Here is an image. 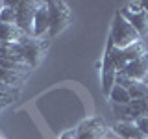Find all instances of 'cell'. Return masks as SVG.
Returning <instances> with one entry per match:
<instances>
[{"label":"cell","mask_w":148,"mask_h":139,"mask_svg":"<svg viewBox=\"0 0 148 139\" xmlns=\"http://www.w3.org/2000/svg\"><path fill=\"white\" fill-rule=\"evenodd\" d=\"M22 37H24V34L15 24H4V22H0V45H15Z\"/></svg>","instance_id":"obj_12"},{"label":"cell","mask_w":148,"mask_h":139,"mask_svg":"<svg viewBox=\"0 0 148 139\" xmlns=\"http://www.w3.org/2000/svg\"><path fill=\"white\" fill-rule=\"evenodd\" d=\"M50 28V19H48V6L46 2H39L34 17V26H32V37L34 39H41L45 34H48Z\"/></svg>","instance_id":"obj_9"},{"label":"cell","mask_w":148,"mask_h":139,"mask_svg":"<svg viewBox=\"0 0 148 139\" xmlns=\"http://www.w3.org/2000/svg\"><path fill=\"white\" fill-rule=\"evenodd\" d=\"M0 139H4V137H2V136H0Z\"/></svg>","instance_id":"obj_24"},{"label":"cell","mask_w":148,"mask_h":139,"mask_svg":"<svg viewBox=\"0 0 148 139\" xmlns=\"http://www.w3.org/2000/svg\"><path fill=\"white\" fill-rule=\"evenodd\" d=\"M28 72H21V71H11V69H4L0 67V82L6 83V85L9 87H18L22 82L26 80Z\"/></svg>","instance_id":"obj_14"},{"label":"cell","mask_w":148,"mask_h":139,"mask_svg":"<svg viewBox=\"0 0 148 139\" xmlns=\"http://www.w3.org/2000/svg\"><path fill=\"white\" fill-rule=\"evenodd\" d=\"M46 6H48V19H50L48 35L58 37L71 22V9H69L67 2H61V0H50V2H46Z\"/></svg>","instance_id":"obj_4"},{"label":"cell","mask_w":148,"mask_h":139,"mask_svg":"<svg viewBox=\"0 0 148 139\" xmlns=\"http://www.w3.org/2000/svg\"><path fill=\"white\" fill-rule=\"evenodd\" d=\"M11 4H13V9H15V26L24 35L32 37V26H34V17H35L39 2L18 0V2H11Z\"/></svg>","instance_id":"obj_5"},{"label":"cell","mask_w":148,"mask_h":139,"mask_svg":"<svg viewBox=\"0 0 148 139\" xmlns=\"http://www.w3.org/2000/svg\"><path fill=\"white\" fill-rule=\"evenodd\" d=\"M145 83H146V85H148V76H146V80H145Z\"/></svg>","instance_id":"obj_22"},{"label":"cell","mask_w":148,"mask_h":139,"mask_svg":"<svg viewBox=\"0 0 148 139\" xmlns=\"http://www.w3.org/2000/svg\"><path fill=\"white\" fill-rule=\"evenodd\" d=\"M13 96H17L15 87H9V85H6V83L0 82V98L6 100V102H11Z\"/></svg>","instance_id":"obj_17"},{"label":"cell","mask_w":148,"mask_h":139,"mask_svg":"<svg viewBox=\"0 0 148 139\" xmlns=\"http://www.w3.org/2000/svg\"><path fill=\"white\" fill-rule=\"evenodd\" d=\"M2 8H4V2H0V11H2Z\"/></svg>","instance_id":"obj_21"},{"label":"cell","mask_w":148,"mask_h":139,"mask_svg":"<svg viewBox=\"0 0 148 139\" xmlns=\"http://www.w3.org/2000/svg\"><path fill=\"white\" fill-rule=\"evenodd\" d=\"M143 4V2H141ZM119 13L122 15L126 21L132 24L133 28H135V32L139 34V37H145L148 35V13L145 11V9H141V11H130V9L124 6V8H120L119 9Z\"/></svg>","instance_id":"obj_8"},{"label":"cell","mask_w":148,"mask_h":139,"mask_svg":"<svg viewBox=\"0 0 148 139\" xmlns=\"http://www.w3.org/2000/svg\"><path fill=\"white\" fill-rule=\"evenodd\" d=\"M76 139H104L108 124L102 117H89L76 126Z\"/></svg>","instance_id":"obj_6"},{"label":"cell","mask_w":148,"mask_h":139,"mask_svg":"<svg viewBox=\"0 0 148 139\" xmlns=\"http://www.w3.org/2000/svg\"><path fill=\"white\" fill-rule=\"evenodd\" d=\"M18 46V54H21L22 63L26 65L28 69H34L41 63L43 56L46 52V43L41 39H34V37L24 35L21 41L17 43Z\"/></svg>","instance_id":"obj_3"},{"label":"cell","mask_w":148,"mask_h":139,"mask_svg":"<svg viewBox=\"0 0 148 139\" xmlns=\"http://www.w3.org/2000/svg\"><path fill=\"white\" fill-rule=\"evenodd\" d=\"M108 98L111 100V104H113V106H126V104L132 102L130 93L126 91V87H122L120 83H115V85H113V89H111Z\"/></svg>","instance_id":"obj_15"},{"label":"cell","mask_w":148,"mask_h":139,"mask_svg":"<svg viewBox=\"0 0 148 139\" xmlns=\"http://www.w3.org/2000/svg\"><path fill=\"white\" fill-rule=\"evenodd\" d=\"M143 9H145V11L148 13V2H143Z\"/></svg>","instance_id":"obj_20"},{"label":"cell","mask_w":148,"mask_h":139,"mask_svg":"<svg viewBox=\"0 0 148 139\" xmlns=\"http://www.w3.org/2000/svg\"><path fill=\"white\" fill-rule=\"evenodd\" d=\"M141 139H148V137H141Z\"/></svg>","instance_id":"obj_23"},{"label":"cell","mask_w":148,"mask_h":139,"mask_svg":"<svg viewBox=\"0 0 148 139\" xmlns=\"http://www.w3.org/2000/svg\"><path fill=\"white\" fill-rule=\"evenodd\" d=\"M135 126L139 128V132L143 133V137H148V115H145V117H139L135 120Z\"/></svg>","instance_id":"obj_18"},{"label":"cell","mask_w":148,"mask_h":139,"mask_svg":"<svg viewBox=\"0 0 148 139\" xmlns=\"http://www.w3.org/2000/svg\"><path fill=\"white\" fill-rule=\"evenodd\" d=\"M111 130H113L120 139H141L143 137V133L139 132L135 122H117V124H113Z\"/></svg>","instance_id":"obj_13"},{"label":"cell","mask_w":148,"mask_h":139,"mask_svg":"<svg viewBox=\"0 0 148 139\" xmlns=\"http://www.w3.org/2000/svg\"><path fill=\"white\" fill-rule=\"evenodd\" d=\"M104 54L111 59V63L115 65L117 72H120L128 63H132V61H135V59H139L141 56H145L146 48H145V45H143V41H139L135 45H130L126 48H113L111 45H106Z\"/></svg>","instance_id":"obj_2"},{"label":"cell","mask_w":148,"mask_h":139,"mask_svg":"<svg viewBox=\"0 0 148 139\" xmlns=\"http://www.w3.org/2000/svg\"><path fill=\"white\" fill-rule=\"evenodd\" d=\"M59 139H76V132L74 130H65L61 136H59Z\"/></svg>","instance_id":"obj_19"},{"label":"cell","mask_w":148,"mask_h":139,"mask_svg":"<svg viewBox=\"0 0 148 139\" xmlns=\"http://www.w3.org/2000/svg\"><path fill=\"white\" fill-rule=\"evenodd\" d=\"M120 76L128 78V80H135V82H145L148 76V52L145 56H141L135 61L128 63L122 71L119 72Z\"/></svg>","instance_id":"obj_7"},{"label":"cell","mask_w":148,"mask_h":139,"mask_svg":"<svg viewBox=\"0 0 148 139\" xmlns=\"http://www.w3.org/2000/svg\"><path fill=\"white\" fill-rule=\"evenodd\" d=\"M115 83H120L122 87H126V91L130 93L132 100H143V98H148V85L145 82H135V80H128V78L117 74V82Z\"/></svg>","instance_id":"obj_11"},{"label":"cell","mask_w":148,"mask_h":139,"mask_svg":"<svg viewBox=\"0 0 148 139\" xmlns=\"http://www.w3.org/2000/svg\"><path fill=\"white\" fill-rule=\"evenodd\" d=\"M0 22L4 24H15V9L11 2H4V8L0 11Z\"/></svg>","instance_id":"obj_16"},{"label":"cell","mask_w":148,"mask_h":139,"mask_svg":"<svg viewBox=\"0 0 148 139\" xmlns=\"http://www.w3.org/2000/svg\"><path fill=\"white\" fill-rule=\"evenodd\" d=\"M139 41H141V37H139V34L135 32V28L117 11L115 17H113V22H111L108 45H111L113 48H126V46L135 45Z\"/></svg>","instance_id":"obj_1"},{"label":"cell","mask_w":148,"mask_h":139,"mask_svg":"<svg viewBox=\"0 0 148 139\" xmlns=\"http://www.w3.org/2000/svg\"><path fill=\"white\" fill-rule=\"evenodd\" d=\"M117 69H115V65L111 63V59L108 56L104 54V58H102V76H100V83H102V93H104V96H109L111 89H113L115 82H117Z\"/></svg>","instance_id":"obj_10"},{"label":"cell","mask_w":148,"mask_h":139,"mask_svg":"<svg viewBox=\"0 0 148 139\" xmlns=\"http://www.w3.org/2000/svg\"><path fill=\"white\" fill-rule=\"evenodd\" d=\"M104 139H108V137H104Z\"/></svg>","instance_id":"obj_25"}]
</instances>
